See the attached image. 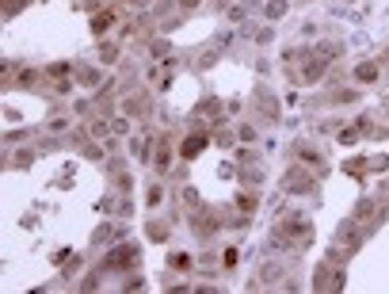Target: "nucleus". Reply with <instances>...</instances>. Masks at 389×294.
Returning a JSON list of instances; mask_svg holds the SVG:
<instances>
[{"label": "nucleus", "instance_id": "obj_1", "mask_svg": "<svg viewBox=\"0 0 389 294\" xmlns=\"http://www.w3.org/2000/svg\"><path fill=\"white\" fill-rule=\"evenodd\" d=\"M309 245H313V218H309L306 211L275 214L271 249H279V252H306Z\"/></svg>", "mask_w": 389, "mask_h": 294}, {"label": "nucleus", "instance_id": "obj_2", "mask_svg": "<svg viewBox=\"0 0 389 294\" xmlns=\"http://www.w3.org/2000/svg\"><path fill=\"white\" fill-rule=\"evenodd\" d=\"M366 225L359 222L355 214L351 218H344V222L336 225V237H332V249H328V260H336V264H347L351 256H355L359 249L366 245Z\"/></svg>", "mask_w": 389, "mask_h": 294}, {"label": "nucleus", "instance_id": "obj_3", "mask_svg": "<svg viewBox=\"0 0 389 294\" xmlns=\"http://www.w3.org/2000/svg\"><path fill=\"white\" fill-rule=\"evenodd\" d=\"M332 65H336V61H328L325 54H317V50L309 46V50L301 54L298 65H287V77H290V84H298V88H313V84L328 81Z\"/></svg>", "mask_w": 389, "mask_h": 294}, {"label": "nucleus", "instance_id": "obj_4", "mask_svg": "<svg viewBox=\"0 0 389 294\" xmlns=\"http://www.w3.org/2000/svg\"><path fill=\"white\" fill-rule=\"evenodd\" d=\"M100 268L107 271V275H130V271H138L141 268V249H138V241H130V237H122V241H115L111 249H103L100 256Z\"/></svg>", "mask_w": 389, "mask_h": 294}, {"label": "nucleus", "instance_id": "obj_5", "mask_svg": "<svg viewBox=\"0 0 389 294\" xmlns=\"http://www.w3.org/2000/svg\"><path fill=\"white\" fill-rule=\"evenodd\" d=\"M222 230H225V222H222V211H217V206L198 203L187 211V233H191L198 245H214Z\"/></svg>", "mask_w": 389, "mask_h": 294}, {"label": "nucleus", "instance_id": "obj_6", "mask_svg": "<svg viewBox=\"0 0 389 294\" xmlns=\"http://www.w3.org/2000/svg\"><path fill=\"white\" fill-rule=\"evenodd\" d=\"M309 287L313 290H321V294H336V290H344L347 287V271H344V264H336V260H321L317 268H313V279H309Z\"/></svg>", "mask_w": 389, "mask_h": 294}, {"label": "nucleus", "instance_id": "obj_7", "mask_svg": "<svg viewBox=\"0 0 389 294\" xmlns=\"http://www.w3.org/2000/svg\"><path fill=\"white\" fill-rule=\"evenodd\" d=\"M119 96H122V115H130L134 122L153 119V92H149V84H134V88L119 92Z\"/></svg>", "mask_w": 389, "mask_h": 294}, {"label": "nucleus", "instance_id": "obj_8", "mask_svg": "<svg viewBox=\"0 0 389 294\" xmlns=\"http://www.w3.org/2000/svg\"><path fill=\"white\" fill-rule=\"evenodd\" d=\"M279 187H282L287 195H294V199H301V195H317L321 176H309V168H301V165H294V160H290V168L282 172Z\"/></svg>", "mask_w": 389, "mask_h": 294}, {"label": "nucleus", "instance_id": "obj_9", "mask_svg": "<svg viewBox=\"0 0 389 294\" xmlns=\"http://www.w3.org/2000/svg\"><path fill=\"white\" fill-rule=\"evenodd\" d=\"M290 160L301 168H313V176H325L328 172V160L321 153V146H313L309 138H294L290 141Z\"/></svg>", "mask_w": 389, "mask_h": 294}, {"label": "nucleus", "instance_id": "obj_10", "mask_svg": "<svg viewBox=\"0 0 389 294\" xmlns=\"http://www.w3.org/2000/svg\"><path fill=\"white\" fill-rule=\"evenodd\" d=\"M176 157H179V149H176L172 134H160V138H157V146H153V157H149V168H153V176H164V180L172 176Z\"/></svg>", "mask_w": 389, "mask_h": 294}, {"label": "nucleus", "instance_id": "obj_11", "mask_svg": "<svg viewBox=\"0 0 389 294\" xmlns=\"http://www.w3.org/2000/svg\"><path fill=\"white\" fill-rule=\"evenodd\" d=\"M122 12H126V4H115V0H111L107 8H100V12H92V16H88L92 39H107L111 31H119V23H122Z\"/></svg>", "mask_w": 389, "mask_h": 294}, {"label": "nucleus", "instance_id": "obj_12", "mask_svg": "<svg viewBox=\"0 0 389 294\" xmlns=\"http://www.w3.org/2000/svg\"><path fill=\"white\" fill-rule=\"evenodd\" d=\"M385 81V58H363L351 65V84L359 88H378Z\"/></svg>", "mask_w": 389, "mask_h": 294}, {"label": "nucleus", "instance_id": "obj_13", "mask_svg": "<svg viewBox=\"0 0 389 294\" xmlns=\"http://www.w3.org/2000/svg\"><path fill=\"white\" fill-rule=\"evenodd\" d=\"M46 84V73L42 65H31V61H20V69L12 73V81H4V92H35Z\"/></svg>", "mask_w": 389, "mask_h": 294}, {"label": "nucleus", "instance_id": "obj_14", "mask_svg": "<svg viewBox=\"0 0 389 294\" xmlns=\"http://www.w3.org/2000/svg\"><path fill=\"white\" fill-rule=\"evenodd\" d=\"M287 275H290V268L282 264V256H263L260 268H256V283H260L263 290H271V287H282Z\"/></svg>", "mask_w": 389, "mask_h": 294}, {"label": "nucleus", "instance_id": "obj_15", "mask_svg": "<svg viewBox=\"0 0 389 294\" xmlns=\"http://www.w3.org/2000/svg\"><path fill=\"white\" fill-rule=\"evenodd\" d=\"M73 127H77L73 107H69L65 100H54V107L46 111V119H42V130H50V134H69Z\"/></svg>", "mask_w": 389, "mask_h": 294}, {"label": "nucleus", "instance_id": "obj_16", "mask_svg": "<svg viewBox=\"0 0 389 294\" xmlns=\"http://www.w3.org/2000/svg\"><path fill=\"white\" fill-rule=\"evenodd\" d=\"M252 111L256 115H260L263 122H268V127H275V122L282 119V107H279V96H275V92L268 88V84H260V88H256V100H252Z\"/></svg>", "mask_w": 389, "mask_h": 294}, {"label": "nucleus", "instance_id": "obj_17", "mask_svg": "<svg viewBox=\"0 0 389 294\" xmlns=\"http://www.w3.org/2000/svg\"><path fill=\"white\" fill-rule=\"evenodd\" d=\"M126 237V222L122 218H111V222H103L92 230V249H111L115 241H122Z\"/></svg>", "mask_w": 389, "mask_h": 294}, {"label": "nucleus", "instance_id": "obj_18", "mask_svg": "<svg viewBox=\"0 0 389 294\" xmlns=\"http://www.w3.org/2000/svg\"><path fill=\"white\" fill-rule=\"evenodd\" d=\"M210 130H203V127H195V130H187V138H179V160H195L198 153H203L206 146H210Z\"/></svg>", "mask_w": 389, "mask_h": 294}, {"label": "nucleus", "instance_id": "obj_19", "mask_svg": "<svg viewBox=\"0 0 389 294\" xmlns=\"http://www.w3.org/2000/svg\"><path fill=\"white\" fill-rule=\"evenodd\" d=\"M73 77H77V88L80 92H96L100 84L107 81V73H103L100 61H77V73H73Z\"/></svg>", "mask_w": 389, "mask_h": 294}, {"label": "nucleus", "instance_id": "obj_20", "mask_svg": "<svg viewBox=\"0 0 389 294\" xmlns=\"http://www.w3.org/2000/svg\"><path fill=\"white\" fill-rule=\"evenodd\" d=\"M198 271V252L172 249L168 252V275H195Z\"/></svg>", "mask_w": 389, "mask_h": 294}, {"label": "nucleus", "instance_id": "obj_21", "mask_svg": "<svg viewBox=\"0 0 389 294\" xmlns=\"http://www.w3.org/2000/svg\"><path fill=\"white\" fill-rule=\"evenodd\" d=\"M122 50H126V42H122V39H100L96 61L103 65V69H115V65L122 61Z\"/></svg>", "mask_w": 389, "mask_h": 294}, {"label": "nucleus", "instance_id": "obj_22", "mask_svg": "<svg viewBox=\"0 0 389 294\" xmlns=\"http://www.w3.org/2000/svg\"><path fill=\"white\" fill-rule=\"evenodd\" d=\"M363 100V88L359 84H344V88H332L328 96H321V103L325 107H351V103Z\"/></svg>", "mask_w": 389, "mask_h": 294}, {"label": "nucleus", "instance_id": "obj_23", "mask_svg": "<svg viewBox=\"0 0 389 294\" xmlns=\"http://www.w3.org/2000/svg\"><path fill=\"white\" fill-rule=\"evenodd\" d=\"M145 241H153V245H168V241H172V222H168V218H160L157 211H149Z\"/></svg>", "mask_w": 389, "mask_h": 294}, {"label": "nucleus", "instance_id": "obj_24", "mask_svg": "<svg viewBox=\"0 0 389 294\" xmlns=\"http://www.w3.org/2000/svg\"><path fill=\"white\" fill-rule=\"evenodd\" d=\"M355 218L366 225V230H374V225L382 222V203H378L374 195H363V199L355 203Z\"/></svg>", "mask_w": 389, "mask_h": 294}, {"label": "nucleus", "instance_id": "obj_25", "mask_svg": "<svg viewBox=\"0 0 389 294\" xmlns=\"http://www.w3.org/2000/svg\"><path fill=\"white\" fill-rule=\"evenodd\" d=\"M237 176H241V187H263V184H268V168H263V160L237 165Z\"/></svg>", "mask_w": 389, "mask_h": 294}, {"label": "nucleus", "instance_id": "obj_26", "mask_svg": "<svg viewBox=\"0 0 389 294\" xmlns=\"http://www.w3.org/2000/svg\"><path fill=\"white\" fill-rule=\"evenodd\" d=\"M168 184H164V176H153L149 180V187H145V211H160V206L168 203Z\"/></svg>", "mask_w": 389, "mask_h": 294}, {"label": "nucleus", "instance_id": "obj_27", "mask_svg": "<svg viewBox=\"0 0 389 294\" xmlns=\"http://www.w3.org/2000/svg\"><path fill=\"white\" fill-rule=\"evenodd\" d=\"M222 54H225V46L222 42H210V46H203V50L195 54V61H191V69L198 73H206V69H214L217 61H222Z\"/></svg>", "mask_w": 389, "mask_h": 294}, {"label": "nucleus", "instance_id": "obj_28", "mask_svg": "<svg viewBox=\"0 0 389 294\" xmlns=\"http://www.w3.org/2000/svg\"><path fill=\"white\" fill-rule=\"evenodd\" d=\"M153 146H157V130L153 134H130V153H134V160H141V165H149Z\"/></svg>", "mask_w": 389, "mask_h": 294}, {"label": "nucleus", "instance_id": "obj_29", "mask_svg": "<svg viewBox=\"0 0 389 294\" xmlns=\"http://www.w3.org/2000/svg\"><path fill=\"white\" fill-rule=\"evenodd\" d=\"M145 54H149V61L172 58V39H168V35H160V31H153V35H149V42H145Z\"/></svg>", "mask_w": 389, "mask_h": 294}, {"label": "nucleus", "instance_id": "obj_30", "mask_svg": "<svg viewBox=\"0 0 389 294\" xmlns=\"http://www.w3.org/2000/svg\"><path fill=\"white\" fill-rule=\"evenodd\" d=\"M42 134V127H16V130H4V149H20V146H31L35 138Z\"/></svg>", "mask_w": 389, "mask_h": 294}, {"label": "nucleus", "instance_id": "obj_31", "mask_svg": "<svg viewBox=\"0 0 389 294\" xmlns=\"http://www.w3.org/2000/svg\"><path fill=\"white\" fill-rule=\"evenodd\" d=\"M233 206L241 214H252L256 218V211H260V187H241V192L233 195Z\"/></svg>", "mask_w": 389, "mask_h": 294}, {"label": "nucleus", "instance_id": "obj_32", "mask_svg": "<svg viewBox=\"0 0 389 294\" xmlns=\"http://www.w3.org/2000/svg\"><path fill=\"white\" fill-rule=\"evenodd\" d=\"M42 73H46V84H50V81H69L73 73H77V61H65V58L46 61V65H42Z\"/></svg>", "mask_w": 389, "mask_h": 294}, {"label": "nucleus", "instance_id": "obj_33", "mask_svg": "<svg viewBox=\"0 0 389 294\" xmlns=\"http://www.w3.org/2000/svg\"><path fill=\"white\" fill-rule=\"evenodd\" d=\"M233 134H237V146H256V141H260V127H256L252 119H237Z\"/></svg>", "mask_w": 389, "mask_h": 294}, {"label": "nucleus", "instance_id": "obj_34", "mask_svg": "<svg viewBox=\"0 0 389 294\" xmlns=\"http://www.w3.org/2000/svg\"><path fill=\"white\" fill-rule=\"evenodd\" d=\"M263 20L268 23H279V20H287V12H290V0H263Z\"/></svg>", "mask_w": 389, "mask_h": 294}, {"label": "nucleus", "instance_id": "obj_35", "mask_svg": "<svg viewBox=\"0 0 389 294\" xmlns=\"http://www.w3.org/2000/svg\"><path fill=\"white\" fill-rule=\"evenodd\" d=\"M252 8H260V4H256V0H233V4L225 8V20H229V23H244Z\"/></svg>", "mask_w": 389, "mask_h": 294}, {"label": "nucleus", "instance_id": "obj_36", "mask_svg": "<svg viewBox=\"0 0 389 294\" xmlns=\"http://www.w3.org/2000/svg\"><path fill=\"white\" fill-rule=\"evenodd\" d=\"M217 268H222V256H217L210 245H203V249H198V271L210 275V271H217ZM198 271H195V275H198Z\"/></svg>", "mask_w": 389, "mask_h": 294}, {"label": "nucleus", "instance_id": "obj_37", "mask_svg": "<svg viewBox=\"0 0 389 294\" xmlns=\"http://www.w3.org/2000/svg\"><path fill=\"white\" fill-rule=\"evenodd\" d=\"M103 275H107V271H103L100 264H96V268H88V271L80 275L77 290H84V294H88V290H100V287H103Z\"/></svg>", "mask_w": 389, "mask_h": 294}, {"label": "nucleus", "instance_id": "obj_38", "mask_svg": "<svg viewBox=\"0 0 389 294\" xmlns=\"http://www.w3.org/2000/svg\"><path fill=\"white\" fill-rule=\"evenodd\" d=\"M111 192L130 195V192H134V172H130V168H122V172H115V176H111Z\"/></svg>", "mask_w": 389, "mask_h": 294}, {"label": "nucleus", "instance_id": "obj_39", "mask_svg": "<svg viewBox=\"0 0 389 294\" xmlns=\"http://www.w3.org/2000/svg\"><path fill=\"white\" fill-rule=\"evenodd\" d=\"M46 92H50L54 100H65V96H73V88H77V77H69V81H50V84H42Z\"/></svg>", "mask_w": 389, "mask_h": 294}, {"label": "nucleus", "instance_id": "obj_40", "mask_svg": "<svg viewBox=\"0 0 389 294\" xmlns=\"http://www.w3.org/2000/svg\"><path fill=\"white\" fill-rule=\"evenodd\" d=\"M176 199L184 203V211H191V206H198V203H203V195H198V187H195V184L176 187Z\"/></svg>", "mask_w": 389, "mask_h": 294}, {"label": "nucleus", "instance_id": "obj_41", "mask_svg": "<svg viewBox=\"0 0 389 294\" xmlns=\"http://www.w3.org/2000/svg\"><path fill=\"white\" fill-rule=\"evenodd\" d=\"M111 134H115V138H130V134H134V119L119 111V115L111 119Z\"/></svg>", "mask_w": 389, "mask_h": 294}, {"label": "nucleus", "instance_id": "obj_42", "mask_svg": "<svg viewBox=\"0 0 389 294\" xmlns=\"http://www.w3.org/2000/svg\"><path fill=\"white\" fill-rule=\"evenodd\" d=\"M241 245H225L222 249V271H237V264H241Z\"/></svg>", "mask_w": 389, "mask_h": 294}, {"label": "nucleus", "instance_id": "obj_43", "mask_svg": "<svg viewBox=\"0 0 389 294\" xmlns=\"http://www.w3.org/2000/svg\"><path fill=\"white\" fill-rule=\"evenodd\" d=\"M134 294V290H149V279L141 271H130V275H122V294Z\"/></svg>", "mask_w": 389, "mask_h": 294}, {"label": "nucleus", "instance_id": "obj_44", "mask_svg": "<svg viewBox=\"0 0 389 294\" xmlns=\"http://www.w3.org/2000/svg\"><path fill=\"white\" fill-rule=\"evenodd\" d=\"M252 42L260 46V50H263V46H271L275 42V23L263 20V27H256V31H252Z\"/></svg>", "mask_w": 389, "mask_h": 294}, {"label": "nucleus", "instance_id": "obj_45", "mask_svg": "<svg viewBox=\"0 0 389 294\" xmlns=\"http://www.w3.org/2000/svg\"><path fill=\"white\" fill-rule=\"evenodd\" d=\"M313 50L325 54L328 61H340V58H344V42H313Z\"/></svg>", "mask_w": 389, "mask_h": 294}, {"label": "nucleus", "instance_id": "obj_46", "mask_svg": "<svg viewBox=\"0 0 389 294\" xmlns=\"http://www.w3.org/2000/svg\"><path fill=\"white\" fill-rule=\"evenodd\" d=\"M80 268H84V256H80V252H73L69 260H65V268H61V279H65V283H69V279H77Z\"/></svg>", "mask_w": 389, "mask_h": 294}, {"label": "nucleus", "instance_id": "obj_47", "mask_svg": "<svg viewBox=\"0 0 389 294\" xmlns=\"http://www.w3.org/2000/svg\"><path fill=\"white\" fill-rule=\"evenodd\" d=\"M374 127H378V122H374V115H359L355 122H351V130H355L359 138H363V134H374Z\"/></svg>", "mask_w": 389, "mask_h": 294}, {"label": "nucleus", "instance_id": "obj_48", "mask_svg": "<svg viewBox=\"0 0 389 294\" xmlns=\"http://www.w3.org/2000/svg\"><path fill=\"white\" fill-rule=\"evenodd\" d=\"M27 4H31V0H4V8H0V12H4V20H16Z\"/></svg>", "mask_w": 389, "mask_h": 294}, {"label": "nucleus", "instance_id": "obj_49", "mask_svg": "<svg viewBox=\"0 0 389 294\" xmlns=\"http://www.w3.org/2000/svg\"><path fill=\"white\" fill-rule=\"evenodd\" d=\"M244 111V100H225V119H241Z\"/></svg>", "mask_w": 389, "mask_h": 294}, {"label": "nucleus", "instance_id": "obj_50", "mask_svg": "<svg viewBox=\"0 0 389 294\" xmlns=\"http://www.w3.org/2000/svg\"><path fill=\"white\" fill-rule=\"evenodd\" d=\"M157 0H126V12H149Z\"/></svg>", "mask_w": 389, "mask_h": 294}, {"label": "nucleus", "instance_id": "obj_51", "mask_svg": "<svg viewBox=\"0 0 389 294\" xmlns=\"http://www.w3.org/2000/svg\"><path fill=\"white\" fill-rule=\"evenodd\" d=\"M176 4H179V12H195V8H203L206 0H176Z\"/></svg>", "mask_w": 389, "mask_h": 294}, {"label": "nucleus", "instance_id": "obj_52", "mask_svg": "<svg viewBox=\"0 0 389 294\" xmlns=\"http://www.w3.org/2000/svg\"><path fill=\"white\" fill-rule=\"evenodd\" d=\"M370 168H374V172H385V168H389V157H374V160H370Z\"/></svg>", "mask_w": 389, "mask_h": 294}, {"label": "nucleus", "instance_id": "obj_53", "mask_svg": "<svg viewBox=\"0 0 389 294\" xmlns=\"http://www.w3.org/2000/svg\"><path fill=\"white\" fill-rule=\"evenodd\" d=\"M385 61H389V46H385Z\"/></svg>", "mask_w": 389, "mask_h": 294}, {"label": "nucleus", "instance_id": "obj_54", "mask_svg": "<svg viewBox=\"0 0 389 294\" xmlns=\"http://www.w3.org/2000/svg\"><path fill=\"white\" fill-rule=\"evenodd\" d=\"M115 4H126V0H115Z\"/></svg>", "mask_w": 389, "mask_h": 294}, {"label": "nucleus", "instance_id": "obj_55", "mask_svg": "<svg viewBox=\"0 0 389 294\" xmlns=\"http://www.w3.org/2000/svg\"><path fill=\"white\" fill-rule=\"evenodd\" d=\"M385 111H389V100H385Z\"/></svg>", "mask_w": 389, "mask_h": 294}]
</instances>
